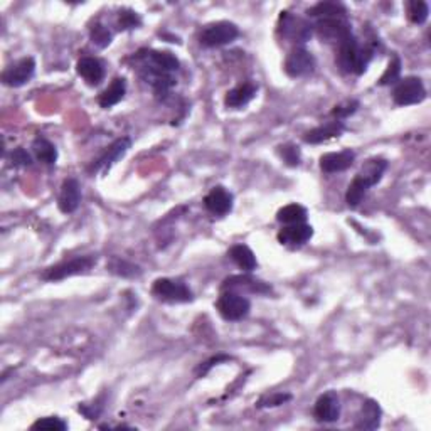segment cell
<instances>
[{
    "instance_id": "d590c367",
    "label": "cell",
    "mask_w": 431,
    "mask_h": 431,
    "mask_svg": "<svg viewBox=\"0 0 431 431\" xmlns=\"http://www.w3.org/2000/svg\"><path fill=\"white\" fill-rule=\"evenodd\" d=\"M32 430H51V431H64L68 430V423L63 421L61 418H56V416H47V418H41V420H38L34 423V425L31 426Z\"/></svg>"
},
{
    "instance_id": "484cf974",
    "label": "cell",
    "mask_w": 431,
    "mask_h": 431,
    "mask_svg": "<svg viewBox=\"0 0 431 431\" xmlns=\"http://www.w3.org/2000/svg\"><path fill=\"white\" fill-rule=\"evenodd\" d=\"M307 14L310 17L318 19H330V17H347V9L342 3L337 2H318L312 9H308Z\"/></svg>"
},
{
    "instance_id": "8fae6325",
    "label": "cell",
    "mask_w": 431,
    "mask_h": 431,
    "mask_svg": "<svg viewBox=\"0 0 431 431\" xmlns=\"http://www.w3.org/2000/svg\"><path fill=\"white\" fill-rule=\"evenodd\" d=\"M340 401L337 393L334 391H327L322 394L315 402L313 408V414L320 423H336L340 418Z\"/></svg>"
},
{
    "instance_id": "30bf717a",
    "label": "cell",
    "mask_w": 431,
    "mask_h": 431,
    "mask_svg": "<svg viewBox=\"0 0 431 431\" xmlns=\"http://www.w3.org/2000/svg\"><path fill=\"white\" fill-rule=\"evenodd\" d=\"M34 72H36L34 58H22L2 72V81L6 86L21 88L26 83L31 81Z\"/></svg>"
},
{
    "instance_id": "8d00e7d4",
    "label": "cell",
    "mask_w": 431,
    "mask_h": 431,
    "mask_svg": "<svg viewBox=\"0 0 431 431\" xmlns=\"http://www.w3.org/2000/svg\"><path fill=\"white\" fill-rule=\"evenodd\" d=\"M357 108H359V102H356V100H349V102L337 104V107L332 110V115L337 116V120L347 118V116L356 113Z\"/></svg>"
},
{
    "instance_id": "ba28073f",
    "label": "cell",
    "mask_w": 431,
    "mask_h": 431,
    "mask_svg": "<svg viewBox=\"0 0 431 431\" xmlns=\"http://www.w3.org/2000/svg\"><path fill=\"white\" fill-rule=\"evenodd\" d=\"M278 32L293 42H307L312 38V26L305 19L297 17L290 12H281Z\"/></svg>"
},
{
    "instance_id": "9a60e30c",
    "label": "cell",
    "mask_w": 431,
    "mask_h": 431,
    "mask_svg": "<svg viewBox=\"0 0 431 431\" xmlns=\"http://www.w3.org/2000/svg\"><path fill=\"white\" fill-rule=\"evenodd\" d=\"M81 203V187L76 179H66L61 185V192H59L58 207L64 214H71L78 209Z\"/></svg>"
},
{
    "instance_id": "ac0fdd59",
    "label": "cell",
    "mask_w": 431,
    "mask_h": 431,
    "mask_svg": "<svg viewBox=\"0 0 431 431\" xmlns=\"http://www.w3.org/2000/svg\"><path fill=\"white\" fill-rule=\"evenodd\" d=\"M354 160H356V154L352 150L330 152L320 157V169L327 174H336V172L347 171Z\"/></svg>"
},
{
    "instance_id": "83f0119b",
    "label": "cell",
    "mask_w": 431,
    "mask_h": 431,
    "mask_svg": "<svg viewBox=\"0 0 431 431\" xmlns=\"http://www.w3.org/2000/svg\"><path fill=\"white\" fill-rule=\"evenodd\" d=\"M308 217L307 209L300 204H288L276 212V219L283 224L305 223Z\"/></svg>"
},
{
    "instance_id": "e0dca14e",
    "label": "cell",
    "mask_w": 431,
    "mask_h": 431,
    "mask_svg": "<svg viewBox=\"0 0 431 431\" xmlns=\"http://www.w3.org/2000/svg\"><path fill=\"white\" fill-rule=\"evenodd\" d=\"M345 130V125L344 122H340V120H334V122H329L325 125H322V127L312 128V130L307 132V134L304 135V142L305 143H324L327 142V140L337 139V136H340L344 134Z\"/></svg>"
},
{
    "instance_id": "277c9868",
    "label": "cell",
    "mask_w": 431,
    "mask_h": 431,
    "mask_svg": "<svg viewBox=\"0 0 431 431\" xmlns=\"http://www.w3.org/2000/svg\"><path fill=\"white\" fill-rule=\"evenodd\" d=\"M237 36H240V29H237L236 24L219 21L207 24V26L201 31L199 42L203 44L204 47H221L236 41Z\"/></svg>"
},
{
    "instance_id": "6da1fadb",
    "label": "cell",
    "mask_w": 431,
    "mask_h": 431,
    "mask_svg": "<svg viewBox=\"0 0 431 431\" xmlns=\"http://www.w3.org/2000/svg\"><path fill=\"white\" fill-rule=\"evenodd\" d=\"M374 56V49L369 46H362L356 38L349 36L345 41L339 44V54H337V63L344 72H354V75H362L368 70L370 59Z\"/></svg>"
},
{
    "instance_id": "4fadbf2b",
    "label": "cell",
    "mask_w": 431,
    "mask_h": 431,
    "mask_svg": "<svg viewBox=\"0 0 431 431\" xmlns=\"http://www.w3.org/2000/svg\"><path fill=\"white\" fill-rule=\"evenodd\" d=\"M130 147H132V140L128 139V136H122V139L115 140V142L103 152V155L100 157L96 162H93V165L90 167V172L91 174H95V172H98V171H107V169H110L116 160H120L125 154H127Z\"/></svg>"
},
{
    "instance_id": "836d02e7",
    "label": "cell",
    "mask_w": 431,
    "mask_h": 431,
    "mask_svg": "<svg viewBox=\"0 0 431 431\" xmlns=\"http://www.w3.org/2000/svg\"><path fill=\"white\" fill-rule=\"evenodd\" d=\"M140 24H142V19H140V15L136 14L135 10H130V9L120 10V14H118V29L120 31L136 29Z\"/></svg>"
},
{
    "instance_id": "d6a6232c",
    "label": "cell",
    "mask_w": 431,
    "mask_h": 431,
    "mask_svg": "<svg viewBox=\"0 0 431 431\" xmlns=\"http://www.w3.org/2000/svg\"><path fill=\"white\" fill-rule=\"evenodd\" d=\"M278 155L283 159V162L290 165V167H297L298 164H300V148L297 147V145L293 143H285V145H280L278 147Z\"/></svg>"
},
{
    "instance_id": "cb8c5ba5",
    "label": "cell",
    "mask_w": 431,
    "mask_h": 431,
    "mask_svg": "<svg viewBox=\"0 0 431 431\" xmlns=\"http://www.w3.org/2000/svg\"><path fill=\"white\" fill-rule=\"evenodd\" d=\"M229 258H231L237 267L246 273L253 272V269L258 267L255 253H253L246 244H236V246H233L229 249Z\"/></svg>"
},
{
    "instance_id": "44dd1931",
    "label": "cell",
    "mask_w": 431,
    "mask_h": 431,
    "mask_svg": "<svg viewBox=\"0 0 431 431\" xmlns=\"http://www.w3.org/2000/svg\"><path fill=\"white\" fill-rule=\"evenodd\" d=\"M256 91H258V88L253 83L240 84V86H236L235 90L228 91L226 98H224V104H226L228 108L240 110V108L246 107V104L255 98Z\"/></svg>"
},
{
    "instance_id": "4316f807",
    "label": "cell",
    "mask_w": 431,
    "mask_h": 431,
    "mask_svg": "<svg viewBox=\"0 0 431 431\" xmlns=\"http://www.w3.org/2000/svg\"><path fill=\"white\" fill-rule=\"evenodd\" d=\"M370 189V185L366 182L364 179H362L361 175H356L352 179V182H350L347 192H345V203L350 209H356L357 205L362 203V199H364L366 192H368Z\"/></svg>"
},
{
    "instance_id": "8992f818",
    "label": "cell",
    "mask_w": 431,
    "mask_h": 431,
    "mask_svg": "<svg viewBox=\"0 0 431 431\" xmlns=\"http://www.w3.org/2000/svg\"><path fill=\"white\" fill-rule=\"evenodd\" d=\"M426 98V90L423 81L416 76H406L400 79L393 90V100L398 107H409L418 104Z\"/></svg>"
},
{
    "instance_id": "f1b7e54d",
    "label": "cell",
    "mask_w": 431,
    "mask_h": 431,
    "mask_svg": "<svg viewBox=\"0 0 431 431\" xmlns=\"http://www.w3.org/2000/svg\"><path fill=\"white\" fill-rule=\"evenodd\" d=\"M32 150H34L39 162L46 165H54L58 162V150H56V147L49 140L36 139L34 143H32Z\"/></svg>"
},
{
    "instance_id": "3957f363",
    "label": "cell",
    "mask_w": 431,
    "mask_h": 431,
    "mask_svg": "<svg viewBox=\"0 0 431 431\" xmlns=\"http://www.w3.org/2000/svg\"><path fill=\"white\" fill-rule=\"evenodd\" d=\"M96 265L95 256H76L72 260L61 261V263L54 265V267L46 268L42 272L41 278L46 281H59L64 278H70L75 275H81V273L90 272Z\"/></svg>"
},
{
    "instance_id": "ab89813d",
    "label": "cell",
    "mask_w": 431,
    "mask_h": 431,
    "mask_svg": "<svg viewBox=\"0 0 431 431\" xmlns=\"http://www.w3.org/2000/svg\"><path fill=\"white\" fill-rule=\"evenodd\" d=\"M221 361H229V357H228V356H217V357H212V359H209L207 362H204V364L201 366L199 369H197V373H199V376H204V374L207 373L209 369H211V368H214V366L219 364Z\"/></svg>"
},
{
    "instance_id": "52a82bcc",
    "label": "cell",
    "mask_w": 431,
    "mask_h": 431,
    "mask_svg": "<svg viewBox=\"0 0 431 431\" xmlns=\"http://www.w3.org/2000/svg\"><path fill=\"white\" fill-rule=\"evenodd\" d=\"M315 31L318 38L324 42L339 44L352 36V29L347 17H330V19H318L315 24Z\"/></svg>"
},
{
    "instance_id": "d4e9b609",
    "label": "cell",
    "mask_w": 431,
    "mask_h": 431,
    "mask_svg": "<svg viewBox=\"0 0 431 431\" xmlns=\"http://www.w3.org/2000/svg\"><path fill=\"white\" fill-rule=\"evenodd\" d=\"M386 169H388V162H386L384 159H377L376 157V159H369L368 162L362 165V169L357 175H361L362 179L373 187V185H376L382 179Z\"/></svg>"
},
{
    "instance_id": "7a4b0ae2",
    "label": "cell",
    "mask_w": 431,
    "mask_h": 431,
    "mask_svg": "<svg viewBox=\"0 0 431 431\" xmlns=\"http://www.w3.org/2000/svg\"><path fill=\"white\" fill-rule=\"evenodd\" d=\"M216 308L224 320L237 322L243 320V318H246L249 315L251 304H249L248 298L241 295V293L231 292V290H224V292L219 295V298H217Z\"/></svg>"
},
{
    "instance_id": "74e56055",
    "label": "cell",
    "mask_w": 431,
    "mask_h": 431,
    "mask_svg": "<svg viewBox=\"0 0 431 431\" xmlns=\"http://www.w3.org/2000/svg\"><path fill=\"white\" fill-rule=\"evenodd\" d=\"M292 400V396L290 394H273V396H267V398H261L260 401H258V408H275V406H281L285 405V402Z\"/></svg>"
},
{
    "instance_id": "5b68a950",
    "label": "cell",
    "mask_w": 431,
    "mask_h": 431,
    "mask_svg": "<svg viewBox=\"0 0 431 431\" xmlns=\"http://www.w3.org/2000/svg\"><path fill=\"white\" fill-rule=\"evenodd\" d=\"M152 293L159 300L171 301V304H185V301L194 300V293L191 288L179 280H171V278H159L152 285Z\"/></svg>"
},
{
    "instance_id": "7402d4cb",
    "label": "cell",
    "mask_w": 431,
    "mask_h": 431,
    "mask_svg": "<svg viewBox=\"0 0 431 431\" xmlns=\"http://www.w3.org/2000/svg\"><path fill=\"white\" fill-rule=\"evenodd\" d=\"M381 425V408L374 400H368L362 405V409L357 416V430H376Z\"/></svg>"
},
{
    "instance_id": "f546056e",
    "label": "cell",
    "mask_w": 431,
    "mask_h": 431,
    "mask_svg": "<svg viewBox=\"0 0 431 431\" xmlns=\"http://www.w3.org/2000/svg\"><path fill=\"white\" fill-rule=\"evenodd\" d=\"M107 268L110 269L113 275H118V276H123V278H135V276H139L140 273H142V269L136 267V265L128 263V261H125L118 256L111 258V260L108 261Z\"/></svg>"
},
{
    "instance_id": "7c38bea8",
    "label": "cell",
    "mask_w": 431,
    "mask_h": 431,
    "mask_svg": "<svg viewBox=\"0 0 431 431\" xmlns=\"http://www.w3.org/2000/svg\"><path fill=\"white\" fill-rule=\"evenodd\" d=\"M313 236V228L310 224L298 223V224H287L283 229L278 233V241L285 246L290 248H300L305 243H308Z\"/></svg>"
},
{
    "instance_id": "f35d334b",
    "label": "cell",
    "mask_w": 431,
    "mask_h": 431,
    "mask_svg": "<svg viewBox=\"0 0 431 431\" xmlns=\"http://www.w3.org/2000/svg\"><path fill=\"white\" fill-rule=\"evenodd\" d=\"M10 162L14 167H29V165L32 164V159H31V155L27 154L26 148L19 147V148H15V150H12Z\"/></svg>"
},
{
    "instance_id": "2e32d148",
    "label": "cell",
    "mask_w": 431,
    "mask_h": 431,
    "mask_svg": "<svg viewBox=\"0 0 431 431\" xmlns=\"http://www.w3.org/2000/svg\"><path fill=\"white\" fill-rule=\"evenodd\" d=\"M224 290H231V292H237V290H249L251 293H261V295H267L272 293V285L265 283V281L258 280L249 275H237V276H229L223 281V292Z\"/></svg>"
},
{
    "instance_id": "ffe728a7",
    "label": "cell",
    "mask_w": 431,
    "mask_h": 431,
    "mask_svg": "<svg viewBox=\"0 0 431 431\" xmlns=\"http://www.w3.org/2000/svg\"><path fill=\"white\" fill-rule=\"evenodd\" d=\"M76 71L90 86H98L104 78L103 64L96 58H81L76 64Z\"/></svg>"
},
{
    "instance_id": "1f68e13d",
    "label": "cell",
    "mask_w": 431,
    "mask_h": 431,
    "mask_svg": "<svg viewBox=\"0 0 431 431\" xmlns=\"http://www.w3.org/2000/svg\"><path fill=\"white\" fill-rule=\"evenodd\" d=\"M400 76H401V59L398 58V56H394L393 59H391L389 66L386 68L384 75L381 76L379 84L381 86H388V84H394L400 81Z\"/></svg>"
},
{
    "instance_id": "4dcf8cb0",
    "label": "cell",
    "mask_w": 431,
    "mask_h": 431,
    "mask_svg": "<svg viewBox=\"0 0 431 431\" xmlns=\"http://www.w3.org/2000/svg\"><path fill=\"white\" fill-rule=\"evenodd\" d=\"M430 7L423 0H413L408 3V17L413 24H425L428 19Z\"/></svg>"
},
{
    "instance_id": "d6986e66",
    "label": "cell",
    "mask_w": 431,
    "mask_h": 431,
    "mask_svg": "<svg viewBox=\"0 0 431 431\" xmlns=\"http://www.w3.org/2000/svg\"><path fill=\"white\" fill-rule=\"evenodd\" d=\"M136 56L142 58L143 61L150 63L152 66L157 68V70L171 72V75L179 70V66H180L179 59H177L175 56L169 51H152V49L147 51L145 49V51L136 52Z\"/></svg>"
},
{
    "instance_id": "5bb4252c",
    "label": "cell",
    "mask_w": 431,
    "mask_h": 431,
    "mask_svg": "<svg viewBox=\"0 0 431 431\" xmlns=\"http://www.w3.org/2000/svg\"><path fill=\"white\" fill-rule=\"evenodd\" d=\"M204 205L212 214L226 216L233 211V194L221 185H217L204 197Z\"/></svg>"
},
{
    "instance_id": "9c48e42d",
    "label": "cell",
    "mask_w": 431,
    "mask_h": 431,
    "mask_svg": "<svg viewBox=\"0 0 431 431\" xmlns=\"http://www.w3.org/2000/svg\"><path fill=\"white\" fill-rule=\"evenodd\" d=\"M315 58L312 52L304 49V47H295L288 52L285 59V72L290 78H304V76L312 75L315 71Z\"/></svg>"
},
{
    "instance_id": "603a6c76",
    "label": "cell",
    "mask_w": 431,
    "mask_h": 431,
    "mask_svg": "<svg viewBox=\"0 0 431 431\" xmlns=\"http://www.w3.org/2000/svg\"><path fill=\"white\" fill-rule=\"evenodd\" d=\"M125 93H127V79L115 78L110 86L98 96L100 107L104 108V110L115 107V104H118L125 98Z\"/></svg>"
},
{
    "instance_id": "e575fe53",
    "label": "cell",
    "mask_w": 431,
    "mask_h": 431,
    "mask_svg": "<svg viewBox=\"0 0 431 431\" xmlns=\"http://www.w3.org/2000/svg\"><path fill=\"white\" fill-rule=\"evenodd\" d=\"M90 38H91V42L95 44V46L98 47H107L110 46L111 42V32L107 29V27L102 26V24H95V26L91 27L90 31Z\"/></svg>"
}]
</instances>
